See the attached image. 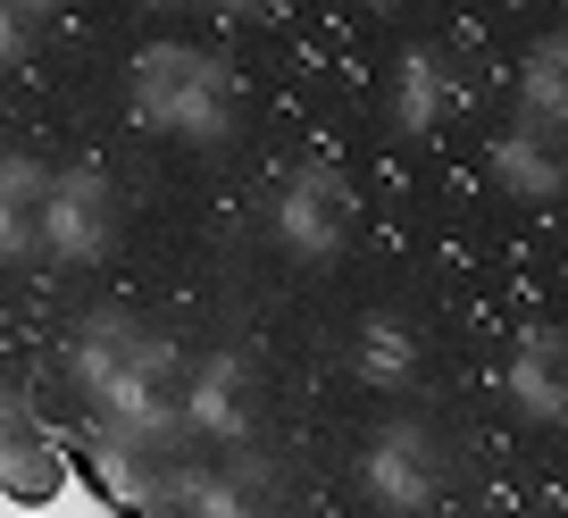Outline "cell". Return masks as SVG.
Instances as JSON below:
<instances>
[{"label": "cell", "mask_w": 568, "mask_h": 518, "mask_svg": "<svg viewBox=\"0 0 568 518\" xmlns=\"http://www.w3.org/2000/svg\"><path fill=\"white\" fill-rule=\"evenodd\" d=\"M59 477H68V468H59L42 444H18L9 460H0V494H9V501H51Z\"/></svg>", "instance_id": "1"}]
</instances>
